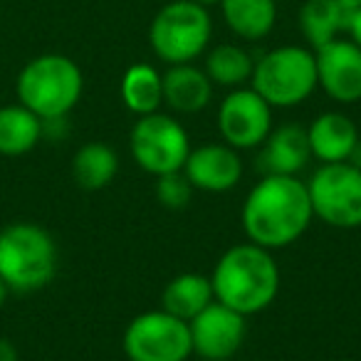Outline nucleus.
Wrapping results in <instances>:
<instances>
[{
  "label": "nucleus",
  "mask_w": 361,
  "mask_h": 361,
  "mask_svg": "<svg viewBox=\"0 0 361 361\" xmlns=\"http://www.w3.org/2000/svg\"><path fill=\"white\" fill-rule=\"evenodd\" d=\"M247 240L265 250H280L300 240L310 228L312 201L307 183L297 176H262L243 206Z\"/></svg>",
  "instance_id": "obj_1"
},
{
  "label": "nucleus",
  "mask_w": 361,
  "mask_h": 361,
  "mask_svg": "<svg viewBox=\"0 0 361 361\" xmlns=\"http://www.w3.org/2000/svg\"><path fill=\"white\" fill-rule=\"evenodd\" d=\"M346 164L356 166V169L361 171V136H359V141L354 144V149H351V154H349V159H346Z\"/></svg>",
  "instance_id": "obj_27"
},
{
  "label": "nucleus",
  "mask_w": 361,
  "mask_h": 361,
  "mask_svg": "<svg viewBox=\"0 0 361 361\" xmlns=\"http://www.w3.org/2000/svg\"><path fill=\"white\" fill-rule=\"evenodd\" d=\"M193 191L196 188L191 186L183 171H173V173H164L156 178V201L169 211H183L191 203Z\"/></svg>",
  "instance_id": "obj_24"
},
{
  "label": "nucleus",
  "mask_w": 361,
  "mask_h": 361,
  "mask_svg": "<svg viewBox=\"0 0 361 361\" xmlns=\"http://www.w3.org/2000/svg\"><path fill=\"white\" fill-rule=\"evenodd\" d=\"M124 354L129 361H186L193 354L188 322L164 310L134 317L124 331Z\"/></svg>",
  "instance_id": "obj_9"
},
{
  "label": "nucleus",
  "mask_w": 361,
  "mask_h": 361,
  "mask_svg": "<svg viewBox=\"0 0 361 361\" xmlns=\"http://www.w3.org/2000/svg\"><path fill=\"white\" fill-rule=\"evenodd\" d=\"M223 20L243 40H262L277 23V0H221Z\"/></svg>",
  "instance_id": "obj_18"
},
{
  "label": "nucleus",
  "mask_w": 361,
  "mask_h": 361,
  "mask_svg": "<svg viewBox=\"0 0 361 361\" xmlns=\"http://www.w3.org/2000/svg\"><path fill=\"white\" fill-rule=\"evenodd\" d=\"M346 32H349L351 40H354L356 45L361 47V8L349 16V25H346Z\"/></svg>",
  "instance_id": "obj_25"
},
{
  "label": "nucleus",
  "mask_w": 361,
  "mask_h": 361,
  "mask_svg": "<svg viewBox=\"0 0 361 361\" xmlns=\"http://www.w3.org/2000/svg\"><path fill=\"white\" fill-rule=\"evenodd\" d=\"M193 3H198V6H203V8H211V6H218L221 0H193Z\"/></svg>",
  "instance_id": "obj_30"
},
{
  "label": "nucleus",
  "mask_w": 361,
  "mask_h": 361,
  "mask_svg": "<svg viewBox=\"0 0 361 361\" xmlns=\"http://www.w3.org/2000/svg\"><path fill=\"white\" fill-rule=\"evenodd\" d=\"M183 173L191 180L196 191L206 193H226L240 183L243 178V161L238 149L223 144H203L191 149Z\"/></svg>",
  "instance_id": "obj_13"
},
{
  "label": "nucleus",
  "mask_w": 361,
  "mask_h": 361,
  "mask_svg": "<svg viewBox=\"0 0 361 361\" xmlns=\"http://www.w3.org/2000/svg\"><path fill=\"white\" fill-rule=\"evenodd\" d=\"M164 104L176 114H198L213 99V82L206 70L193 62L186 65H169L164 72Z\"/></svg>",
  "instance_id": "obj_15"
},
{
  "label": "nucleus",
  "mask_w": 361,
  "mask_h": 361,
  "mask_svg": "<svg viewBox=\"0 0 361 361\" xmlns=\"http://www.w3.org/2000/svg\"><path fill=\"white\" fill-rule=\"evenodd\" d=\"M18 102L45 119H62L77 106L85 90V77L67 55H40L20 70L16 82Z\"/></svg>",
  "instance_id": "obj_4"
},
{
  "label": "nucleus",
  "mask_w": 361,
  "mask_h": 361,
  "mask_svg": "<svg viewBox=\"0 0 361 361\" xmlns=\"http://www.w3.org/2000/svg\"><path fill=\"white\" fill-rule=\"evenodd\" d=\"M307 193L314 218L331 228H361V171L356 166L322 164L307 180Z\"/></svg>",
  "instance_id": "obj_8"
},
{
  "label": "nucleus",
  "mask_w": 361,
  "mask_h": 361,
  "mask_svg": "<svg viewBox=\"0 0 361 361\" xmlns=\"http://www.w3.org/2000/svg\"><path fill=\"white\" fill-rule=\"evenodd\" d=\"M341 8L346 11V16H351V13H356L361 8V0H336Z\"/></svg>",
  "instance_id": "obj_28"
},
{
  "label": "nucleus",
  "mask_w": 361,
  "mask_h": 361,
  "mask_svg": "<svg viewBox=\"0 0 361 361\" xmlns=\"http://www.w3.org/2000/svg\"><path fill=\"white\" fill-rule=\"evenodd\" d=\"M312 159L307 126L290 121L267 134L260 144L257 164L265 176H297Z\"/></svg>",
  "instance_id": "obj_14"
},
{
  "label": "nucleus",
  "mask_w": 361,
  "mask_h": 361,
  "mask_svg": "<svg viewBox=\"0 0 361 361\" xmlns=\"http://www.w3.org/2000/svg\"><path fill=\"white\" fill-rule=\"evenodd\" d=\"M218 131L233 149H257L272 131V106L252 87H238L218 106Z\"/></svg>",
  "instance_id": "obj_10"
},
{
  "label": "nucleus",
  "mask_w": 361,
  "mask_h": 361,
  "mask_svg": "<svg viewBox=\"0 0 361 361\" xmlns=\"http://www.w3.org/2000/svg\"><path fill=\"white\" fill-rule=\"evenodd\" d=\"M245 319L240 312L211 302L201 314H196L188 322L191 331L193 354H198L206 361H226L243 346L247 334Z\"/></svg>",
  "instance_id": "obj_11"
},
{
  "label": "nucleus",
  "mask_w": 361,
  "mask_h": 361,
  "mask_svg": "<svg viewBox=\"0 0 361 361\" xmlns=\"http://www.w3.org/2000/svg\"><path fill=\"white\" fill-rule=\"evenodd\" d=\"M119 171V156L104 141H90L80 146L72 159V178L82 191H102L114 180Z\"/></svg>",
  "instance_id": "obj_19"
},
{
  "label": "nucleus",
  "mask_w": 361,
  "mask_h": 361,
  "mask_svg": "<svg viewBox=\"0 0 361 361\" xmlns=\"http://www.w3.org/2000/svg\"><path fill=\"white\" fill-rule=\"evenodd\" d=\"M42 139V119L27 106L8 104L0 106V154L25 156Z\"/></svg>",
  "instance_id": "obj_20"
},
{
  "label": "nucleus",
  "mask_w": 361,
  "mask_h": 361,
  "mask_svg": "<svg viewBox=\"0 0 361 361\" xmlns=\"http://www.w3.org/2000/svg\"><path fill=\"white\" fill-rule=\"evenodd\" d=\"M307 139L314 159L322 164H339L349 159L351 149L359 141V129L341 111H324L307 126Z\"/></svg>",
  "instance_id": "obj_16"
},
{
  "label": "nucleus",
  "mask_w": 361,
  "mask_h": 361,
  "mask_svg": "<svg viewBox=\"0 0 361 361\" xmlns=\"http://www.w3.org/2000/svg\"><path fill=\"white\" fill-rule=\"evenodd\" d=\"M121 102L136 116L161 111L164 106V77L156 67L136 62L121 77Z\"/></svg>",
  "instance_id": "obj_21"
},
{
  "label": "nucleus",
  "mask_w": 361,
  "mask_h": 361,
  "mask_svg": "<svg viewBox=\"0 0 361 361\" xmlns=\"http://www.w3.org/2000/svg\"><path fill=\"white\" fill-rule=\"evenodd\" d=\"M211 285L216 302L240 312L243 317H250L275 302L280 292V267L272 250L247 240L228 247L218 257Z\"/></svg>",
  "instance_id": "obj_2"
},
{
  "label": "nucleus",
  "mask_w": 361,
  "mask_h": 361,
  "mask_svg": "<svg viewBox=\"0 0 361 361\" xmlns=\"http://www.w3.org/2000/svg\"><path fill=\"white\" fill-rule=\"evenodd\" d=\"M57 272V245L37 223H11L0 231V280L11 292H37Z\"/></svg>",
  "instance_id": "obj_3"
},
{
  "label": "nucleus",
  "mask_w": 361,
  "mask_h": 361,
  "mask_svg": "<svg viewBox=\"0 0 361 361\" xmlns=\"http://www.w3.org/2000/svg\"><path fill=\"white\" fill-rule=\"evenodd\" d=\"M0 361H20V356H18V349L13 346V341L3 339V336H0Z\"/></svg>",
  "instance_id": "obj_26"
},
{
  "label": "nucleus",
  "mask_w": 361,
  "mask_h": 361,
  "mask_svg": "<svg viewBox=\"0 0 361 361\" xmlns=\"http://www.w3.org/2000/svg\"><path fill=\"white\" fill-rule=\"evenodd\" d=\"M129 149L136 166L159 178L164 173L183 171V164L191 154V139L176 116L154 111L139 116L131 129Z\"/></svg>",
  "instance_id": "obj_7"
},
{
  "label": "nucleus",
  "mask_w": 361,
  "mask_h": 361,
  "mask_svg": "<svg viewBox=\"0 0 361 361\" xmlns=\"http://www.w3.org/2000/svg\"><path fill=\"white\" fill-rule=\"evenodd\" d=\"M349 25V16L336 0H305L300 8V30L314 50L341 37Z\"/></svg>",
  "instance_id": "obj_22"
},
{
  "label": "nucleus",
  "mask_w": 361,
  "mask_h": 361,
  "mask_svg": "<svg viewBox=\"0 0 361 361\" xmlns=\"http://www.w3.org/2000/svg\"><path fill=\"white\" fill-rule=\"evenodd\" d=\"M211 302H216L211 277L198 272L176 275L161 292V310L183 322H191L196 314H201Z\"/></svg>",
  "instance_id": "obj_17"
},
{
  "label": "nucleus",
  "mask_w": 361,
  "mask_h": 361,
  "mask_svg": "<svg viewBox=\"0 0 361 361\" xmlns=\"http://www.w3.org/2000/svg\"><path fill=\"white\" fill-rule=\"evenodd\" d=\"M250 87L270 106L302 104L319 87L314 52L300 45H282L265 52L255 62Z\"/></svg>",
  "instance_id": "obj_6"
},
{
  "label": "nucleus",
  "mask_w": 361,
  "mask_h": 361,
  "mask_svg": "<svg viewBox=\"0 0 361 361\" xmlns=\"http://www.w3.org/2000/svg\"><path fill=\"white\" fill-rule=\"evenodd\" d=\"M213 37L208 8L193 0H171L154 16L149 27L151 50L166 65H186L206 52Z\"/></svg>",
  "instance_id": "obj_5"
},
{
  "label": "nucleus",
  "mask_w": 361,
  "mask_h": 361,
  "mask_svg": "<svg viewBox=\"0 0 361 361\" xmlns=\"http://www.w3.org/2000/svg\"><path fill=\"white\" fill-rule=\"evenodd\" d=\"M317 85L329 99L354 104L361 99V47L351 37L336 40L314 50Z\"/></svg>",
  "instance_id": "obj_12"
},
{
  "label": "nucleus",
  "mask_w": 361,
  "mask_h": 361,
  "mask_svg": "<svg viewBox=\"0 0 361 361\" xmlns=\"http://www.w3.org/2000/svg\"><path fill=\"white\" fill-rule=\"evenodd\" d=\"M8 292H11V290H8V285H6V282H3V280H0V310H3V305H6Z\"/></svg>",
  "instance_id": "obj_29"
},
{
  "label": "nucleus",
  "mask_w": 361,
  "mask_h": 361,
  "mask_svg": "<svg viewBox=\"0 0 361 361\" xmlns=\"http://www.w3.org/2000/svg\"><path fill=\"white\" fill-rule=\"evenodd\" d=\"M252 70H255V60L240 45H218L206 55V75L213 87L218 85L238 90L250 82Z\"/></svg>",
  "instance_id": "obj_23"
}]
</instances>
